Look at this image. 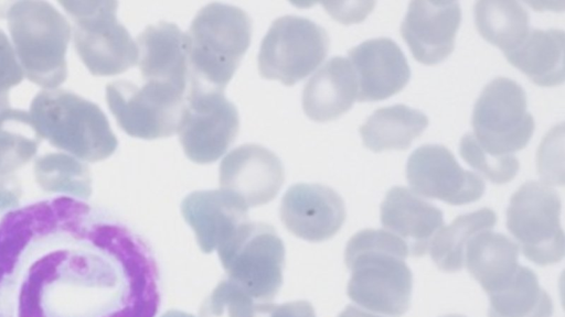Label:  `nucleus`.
Returning a JSON list of instances; mask_svg holds the SVG:
<instances>
[{"mask_svg": "<svg viewBox=\"0 0 565 317\" xmlns=\"http://www.w3.org/2000/svg\"><path fill=\"white\" fill-rule=\"evenodd\" d=\"M428 125L427 116L405 105L375 110L359 129L363 144L374 151L406 150Z\"/></svg>", "mask_w": 565, "mask_h": 317, "instance_id": "b1692460", "label": "nucleus"}, {"mask_svg": "<svg viewBox=\"0 0 565 317\" xmlns=\"http://www.w3.org/2000/svg\"><path fill=\"white\" fill-rule=\"evenodd\" d=\"M405 243L386 230L364 229L348 241V296L371 311L401 317L411 305L413 275Z\"/></svg>", "mask_w": 565, "mask_h": 317, "instance_id": "f03ea898", "label": "nucleus"}, {"mask_svg": "<svg viewBox=\"0 0 565 317\" xmlns=\"http://www.w3.org/2000/svg\"><path fill=\"white\" fill-rule=\"evenodd\" d=\"M471 123L479 145L495 156L524 149L534 131L524 89L507 77H497L483 87Z\"/></svg>", "mask_w": 565, "mask_h": 317, "instance_id": "9d476101", "label": "nucleus"}, {"mask_svg": "<svg viewBox=\"0 0 565 317\" xmlns=\"http://www.w3.org/2000/svg\"><path fill=\"white\" fill-rule=\"evenodd\" d=\"M489 317H551L553 303L535 273L519 266L513 278L489 294Z\"/></svg>", "mask_w": 565, "mask_h": 317, "instance_id": "a878e982", "label": "nucleus"}, {"mask_svg": "<svg viewBox=\"0 0 565 317\" xmlns=\"http://www.w3.org/2000/svg\"><path fill=\"white\" fill-rule=\"evenodd\" d=\"M358 84V101H379L401 91L411 69L399 46L388 37L362 42L349 52Z\"/></svg>", "mask_w": 565, "mask_h": 317, "instance_id": "f3484780", "label": "nucleus"}, {"mask_svg": "<svg viewBox=\"0 0 565 317\" xmlns=\"http://www.w3.org/2000/svg\"><path fill=\"white\" fill-rule=\"evenodd\" d=\"M564 31L530 30L524 41L504 54L511 65L524 73L535 85L552 87L564 81Z\"/></svg>", "mask_w": 565, "mask_h": 317, "instance_id": "5701e85b", "label": "nucleus"}, {"mask_svg": "<svg viewBox=\"0 0 565 317\" xmlns=\"http://www.w3.org/2000/svg\"><path fill=\"white\" fill-rule=\"evenodd\" d=\"M519 245L502 233L486 230L473 236L465 250L463 265L489 295L515 275Z\"/></svg>", "mask_w": 565, "mask_h": 317, "instance_id": "4be33fe9", "label": "nucleus"}, {"mask_svg": "<svg viewBox=\"0 0 565 317\" xmlns=\"http://www.w3.org/2000/svg\"><path fill=\"white\" fill-rule=\"evenodd\" d=\"M285 171L280 158L259 144H243L228 152L220 165V186L247 208L265 205L280 190Z\"/></svg>", "mask_w": 565, "mask_h": 317, "instance_id": "4468645a", "label": "nucleus"}, {"mask_svg": "<svg viewBox=\"0 0 565 317\" xmlns=\"http://www.w3.org/2000/svg\"><path fill=\"white\" fill-rule=\"evenodd\" d=\"M406 177L416 195L450 205L473 203L484 193L483 179L463 170L440 144H425L413 151L406 164Z\"/></svg>", "mask_w": 565, "mask_h": 317, "instance_id": "ddd939ff", "label": "nucleus"}, {"mask_svg": "<svg viewBox=\"0 0 565 317\" xmlns=\"http://www.w3.org/2000/svg\"><path fill=\"white\" fill-rule=\"evenodd\" d=\"M227 280L255 302L268 304L282 284L285 245L275 228L265 222H245L217 248Z\"/></svg>", "mask_w": 565, "mask_h": 317, "instance_id": "0eeeda50", "label": "nucleus"}, {"mask_svg": "<svg viewBox=\"0 0 565 317\" xmlns=\"http://www.w3.org/2000/svg\"><path fill=\"white\" fill-rule=\"evenodd\" d=\"M329 36L313 21L284 15L271 23L257 56L258 70L266 79L291 86L311 74L326 58Z\"/></svg>", "mask_w": 565, "mask_h": 317, "instance_id": "9b49d317", "label": "nucleus"}, {"mask_svg": "<svg viewBox=\"0 0 565 317\" xmlns=\"http://www.w3.org/2000/svg\"><path fill=\"white\" fill-rule=\"evenodd\" d=\"M185 92L145 81L127 80L106 86V101L118 125L129 135L146 140L167 138L178 130Z\"/></svg>", "mask_w": 565, "mask_h": 317, "instance_id": "f8f14e48", "label": "nucleus"}, {"mask_svg": "<svg viewBox=\"0 0 565 317\" xmlns=\"http://www.w3.org/2000/svg\"><path fill=\"white\" fill-rule=\"evenodd\" d=\"M381 222L386 231L405 243L408 254L422 256L444 227V216L439 208L411 189L394 186L381 204Z\"/></svg>", "mask_w": 565, "mask_h": 317, "instance_id": "aec40b11", "label": "nucleus"}, {"mask_svg": "<svg viewBox=\"0 0 565 317\" xmlns=\"http://www.w3.org/2000/svg\"><path fill=\"white\" fill-rule=\"evenodd\" d=\"M322 4L335 20L352 23L364 20L375 2H323Z\"/></svg>", "mask_w": 565, "mask_h": 317, "instance_id": "473e14b6", "label": "nucleus"}, {"mask_svg": "<svg viewBox=\"0 0 565 317\" xmlns=\"http://www.w3.org/2000/svg\"><path fill=\"white\" fill-rule=\"evenodd\" d=\"M339 317H381L372 313H367L353 305H348L345 309L339 315Z\"/></svg>", "mask_w": 565, "mask_h": 317, "instance_id": "c9c22d12", "label": "nucleus"}, {"mask_svg": "<svg viewBox=\"0 0 565 317\" xmlns=\"http://www.w3.org/2000/svg\"><path fill=\"white\" fill-rule=\"evenodd\" d=\"M22 189L14 175L0 176V214L19 207Z\"/></svg>", "mask_w": 565, "mask_h": 317, "instance_id": "72a5a7b5", "label": "nucleus"}, {"mask_svg": "<svg viewBox=\"0 0 565 317\" xmlns=\"http://www.w3.org/2000/svg\"><path fill=\"white\" fill-rule=\"evenodd\" d=\"M480 35L504 54L515 50L530 32L529 13L516 1L481 0L473 7Z\"/></svg>", "mask_w": 565, "mask_h": 317, "instance_id": "393cba45", "label": "nucleus"}, {"mask_svg": "<svg viewBox=\"0 0 565 317\" xmlns=\"http://www.w3.org/2000/svg\"><path fill=\"white\" fill-rule=\"evenodd\" d=\"M459 151L465 162L495 184L512 181L520 168L514 155L495 156L486 152L472 133H466L461 138Z\"/></svg>", "mask_w": 565, "mask_h": 317, "instance_id": "7c9ffc66", "label": "nucleus"}, {"mask_svg": "<svg viewBox=\"0 0 565 317\" xmlns=\"http://www.w3.org/2000/svg\"><path fill=\"white\" fill-rule=\"evenodd\" d=\"M28 112L42 140L83 162L104 161L118 146L103 110L70 90L42 89Z\"/></svg>", "mask_w": 565, "mask_h": 317, "instance_id": "7ed1b4c3", "label": "nucleus"}, {"mask_svg": "<svg viewBox=\"0 0 565 317\" xmlns=\"http://www.w3.org/2000/svg\"><path fill=\"white\" fill-rule=\"evenodd\" d=\"M73 21L74 47L95 76H113L137 65L136 41L117 19L116 1H58Z\"/></svg>", "mask_w": 565, "mask_h": 317, "instance_id": "423d86ee", "label": "nucleus"}, {"mask_svg": "<svg viewBox=\"0 0 565 317\" xmlns=\"http://www.w3.org/2000/svg\"><path fill=\"white\" fill-rule=\"evenodd\" d=\"M265 313L268 314V317H316L312 305L306 300H295L281 305L269 304Z\"/></svg>", "mask_w": 565, "mask_h": 317, "instance_id": "f704fd0d", "label": "nucleus"}, {"mask_svg": "<svg viewBox=\"0 0 565 317\" xmlns=\"http://www.w3.org/2000/svg\"><path fill=\"white\" fill-rule=\"evenodd\" d=\"M185 37L189 80L224 90L249 46L252 21L238 7L212 2L196 13Z\"/></svg>", "mask_w": 565, "mask_h": 317, "instance_id": "39448f33", "label": "nucleus"}, {"mask_svg": "<svg viewBox=\"0 0 565 317\" xmlns=\"http://www.w3.org/2000/svg\"><path fill=\"white\" fill-rule=\"evenodd\" d=\"M239 129L236 107L224 90L189 80L177 133L185 155L199 164L220 158Z\"/></svg>", "mask_w": 565, "mask_h": 317, "instance_id": "1a4fd4ad", "label": "nucleus"}, {"mask_svg": "<svg viewBox=\"0 0 565 317\" xmlns=\"http://www.w3.org/2000/svg\"><path fill=\"white\" fill-rule=\"evenodd\" d=\"M443 317H466V316L459 315V314H450V315H445Z\"/></svg>", "mask_w": 565, "mask_h": 317, "instance_id": "4c0bfd02", "label": "nucleus"}, {"mask_svg": "<svg viewBox=\"0 0 565 317\" xmlns=\"http://www.w3.org/2000/svg\"><path fill=\"white\" fill-rule=\"evenodd\" d=\"M161 317H194L191 314L180 311V310H168Z\"/></svg>", "mask_w": 565, "mask_h": 317, "instance_id": "e433bc0d", "label": "nucleus"}, {"mask_svg": "<svg viewBox=\"0 0 565 317\" xmlns=\"http://www.w3.org/2000/svg\"><path fill=\"white\" fill-rule=\"evenodd\" d=\"M247 210L238 197L223 189L193 192L181 204L182 216L204 253L217 249L247 222Z\"/></svg>", "mask_w": 565, "mask_h": 317, "instance_id": "a211bd4d", "label": "nucleus"}, {"mask_svg": "<svg viewBox=\"0 0 565 317\" xmlns=\"http://www.w3.org/2000/svg\"><path fill=\"white\" fill-rule=\"evenodd\" d=\"M461 21L456 1H411L401 24V34L413 57L422 64L435 65L455 48Z\"/></svg>", "mask_w": 565, "mask_h": 317, "instance_id": "dca6fc26", "label": "nucleus"}, {"mask_svg": "<svg viewBox=\"0 0 565 317\" xmlns=\"http://www.w3.org/2000/svg\"><path fill=\"white\" fill-rule=\"evenodd\" d=\"M495 222L497 215L490 208L456 217L433 238L429 245L433 261L445 272L461 270L469 240L481 231L491 230Z\"/></svg>", "mask_w": 565, "mask_h": 317, "instance_id": "bb28decb", "label": "nucleus"}, {"mask_svg": "<svg viewBox=\"0 0 565 317\" xmlns=\"http://www.w3.org/2000/svg\"><path fill=\"white\" fill-rule=\"evenodd\" d=\"M4 17L24 77L43 89L58 88L67 78L68 20L50 2L38 0L12 2Z\"/></svg>", "mask_w": 565, "mask_h": 317, "instance_id": "20e7f679", "label": "nucleus"}, {"mask_svg": "<svg viewBox=\"0 0 565 317\" xmlns=\"http://www.w3.org/2000/svg\"><path fill=\"white\" fill-rule=\"evenodd\" d=\"M356 96L358 84L351 63L335 56L307 81L302 90V108L313 121H331L347 112Z\"/></svg>", "mask_w": 565, "mask_h": 317, "instance_id": "412c9836", "label": "nucleus"}, {"mask_svg": "<svg viewBox=\"0 0 565 317\" xmlns=\"http://www.w3.org/2000/svg\"><path fill=\"white\" fill-rule=\"evenodd\" d=\"M561 203L557 192L546 183L530 181L512 195L507 209L509 232L525 258L542 266L564 256Z\"/></svg>", "mask_w": 565, "mask_h": 317, "instance_id": "6e6552de", "label": "nucleus"}, {"mask_svg": "<svg viewBox=\"0 0 565 317\" xmlns=\"http://www.w3.org/2000/svg\"><path fill=\"white\" fill-rule=\"evenodd\" d=\"M138 66L145 81L186 92L189 66L186 37L178 25L160 21L148 25L136 40Z\"/></svg>", "mask_w": 565, "mask_h": 317, "instance_id": "6ab92c4d", "label": "nucleus"}, {"mask_svg": "<svg viewBox=\"0 0 565 317\" xmlns=\"http://www.w3.org/2000/svg\"><path fill=\"white\" fill-rule=\"evenodd\" d=\"M341 196L321 184L298 183L281 199L280 219L298 238L321 242L332 238L345 220Z\"/></svg>", "mask_w": 565, "mask_h": 317, "instance_id": "2eb2a0df", "label": "nucleus"}, {"mask_svg": "<svg viewBox=\"0 0 565 317\" xmlns=\"http://www.w3.org/2000/svg\"><path fill=\"white\" fill-rule=\"evenodd\" d=\"M269 304L255 302L233 282L222 281L206 297L200 309V317H255L264 314Z\"/></svg>", "mask_w": 565, "mask_h": 317, "instance_id": "c756f323", "label": "nucleus"}, {"mask_svg": "<svg viewBox=\"0 0 565 317\" xmlns=\"http://www.w3.org/2000/svg\"><path fill=\"white\" fill-rule=\"evenodd\" d=\"M24 78L12 45L6 33L0 30V113L10 108L9 92Z\"/></svg>", "mask_w": 565, "mask_h": 317, "instance_id": "2f4dec72", "label": "nucleus"}, {"mask_svg": "<svg viewBox=\"0 0 565 317\" xmlns=\"http://www.w3.org/2000/svg\"><path fill=\"white\" fill-rule=\"evenodd\" d=\"M38 185L46 193L86 200L92 195V175L85 162L64 152L39 156L33 164Z\"/></svg>", "mask_w": 565, "mask_h": 317, "instance_id": "cd10ccee", "label": "nucleus"}, {"mask_svg": "<svg viewBox=\"0 0 565 317\" xmlns=\"http://www.w3.org/2000/svg\"><path fill=\"white\" fill-rule=\"evenodd\" d=\"M146 245L85 200L58 196L0 217V317H153Z\"/></svg>", "mask_w": 565, "mask_h": 317, "instance_id": "f257e3e1", "label": "nucleus"}, {"mask_svg": "<svg viewBox=\"0 0 565 317\" xmlns=\"http://www.w3.org/2000/svg\"><path fill=\"white\" fill-rule=\"evenodd\" d=\"M31 117L22 109L0 113V176L13 175L36 154L41 143Z\"/></svg>", "mask_w": 565, "mask_h": 317, "instance_id": "c85d7f7f", "label": "nucleus"}]
</instances>
